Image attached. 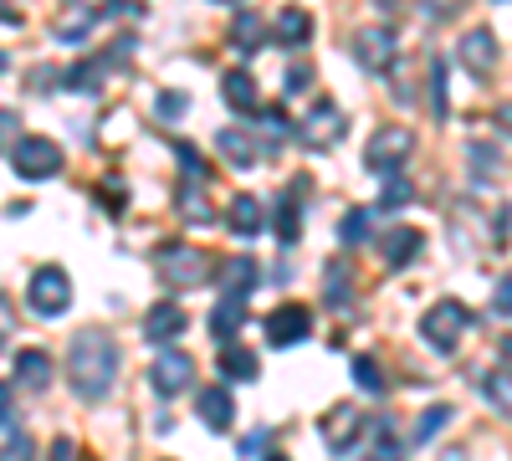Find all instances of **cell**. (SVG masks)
I'll list each match as a JSON object with an SVG mask.
<instances>
[{"mask_svg": "<svg viewBox=\"0 0 512 461\" xmlns=\"http://www.w3.org/2000/svg\"><path fill=\"white\" fill-rule=\"evenodd\" d=\"M67 380L82 400H103L118 380V344H113V333L103 328H77L72 333V344H67Z\"/></svg>", "mask_w": 512, "mask_h": 461, "instance_id": "obj_1", "label": "cell"}, {"mask_svg": "<svg viewBox=\"0 0 512 461\" xmlns=\"http://www.w3.org/2000/svg\"><path fill=\"white\" fill-rule=\"evenodd\" d=\"M154 267L169 287H205L210 282V257L200 246H185V241H164L154 251Z\"/></svg>", "mask_w": 512, "mask_h": 461, "instance_id": "obj_2", "label": "cell"}, {"mask_svg": "<svg viewBox=\"0 0 512 461\" xmlns=\"http://www.w3.org/2000/svg\"><path fill=\"white\" fill-rule=\"evenodd\" d=\"M466 328H472V308L456 303V298H441L431 313L420 323V339L431 344L436 354H456V344L466 339Z\"/></svg>", "mask_w": 512, "mask_h": 461, "instance_id": "obj_3", "label": "cell"}, {"mask_svg": "<svg viewBox=\"0 0 512 461\" xmlns=\"http://www.w3.org/2000/svg\"><path fill=\"white\" fill-rule=\"evenodd\" d=\"M415 154V134L405 129V123H390V129H374V139H369V149H364V164L374 175H400L405 170V159Z\"/></svg>", "mask_w": 512, "mask_h": 461, "instance_id": "obj_4", "label": "cell"}, {"mask_svg": "<svg viewBox=\"0 0 512 461\" xmlns=\"http://www.w3.org/2000/svg\"><path fill=\"white\" fill-rule=\"evenodd\" d=\"M26 303L41 313V318H62L72 308V277L62 267H41L31 282H26Z\"/></svg>", "mask_w": 512, "mask_h": 461, "instance_id": "obj_5", "label": "cell"}, {"mask_svg": "<svg viewBox=\"0 0 512 461\" xmlns=\"http://www.w3.org/2000/svg\"><path fill=\"white\" fill-rule=\"evenodd\" d=\"M11 164H16L21 180H52V175H62V144L31 134V139H21L11 149Z\"/></svg>", "mask_w": 512, "mask_h": 461, "instance_id": "obj_6", "label": "cell"}, {"mask_svg": "<svg viewBox=\"0 0 512 461\" xmlns=\"http://www.w3.org/2000/svg\"><path fill=\"white\" fill-rule=\"evenodd\" d=\"M344 129H349L344 108H338L333 98H323V103H313V113L303 123H297V144L303 149H333L338 139H344Z\"/></svg>", "mask_w": 512, "mask_h": 461, "instance_id": "obj_7", "label": "cell"}, {"mask_svg": "<svg viewBox=\"0 0 512 461\" xmlns=\"http://www.w3.org/2000/svg\"><path fill=\"white\" fill-rule=\"evenodd\" d=\"M349 52H354V62H359L364 72H390V62H395V52H400V41H395L390 26H364V31L349 36Z\"/></svg>", "mask_w": 512, "mask_h": 461, "instance_id": "obj_8", "label": "cell"}, {"mask_svg": "<svg viewBox=\"0 0 512 461\" xmlns=\"http://www.w3.org/2000/svg\"><path fill=\"white\" fill-rule=\"evenodd\" d=\"M190 380H195V359L180 354V349H164V354L149 364V390L164 395V400H169V395H185Z\"/></svg>", "mask_w": 512, "mask_h": 461, "instance_id": "obj_9", "label": "cell"}, {"mask_svg": "<svg viewBox=\"0 0 512 461\" xmlns=\"http://www.w3.org/2000/svg\"><path fill=\"white\" fill-rule=\"evenodd\" d=\"M267 344L272 349H292V344H303L308 333H313V313L303 303H282L277 313H267Z\"/></svg>", "mask_w": 512, "mask_h": 461, "instance_id": "obj_10", "label": "cell"}, {"mask_svg": "<svg viewBox=\"0 0 512 461\" xmlns=\"http://www.w3.org/2000/svg\"><path fill=\"white\" fill-rule=\"evenodd\" d=\"M359 431H364V415H359V405H333L323 421H318V436H323V446L333 451V456H344L354 441H359Z\"/></svg>", "mask_w": 512, "mask_h": 461, "instance_id": "obj_11", "label": "cell"}, {"mask_svg": "<svg viewBox=\"0 0 512 461\" xmlns=\"http://www.w3.org/2000/svg\"><path fill=\"white\" fill-rule=\"evenodd\" d=\"M303 190H308V180L297 175V180H292V190H287V195H277V200H272V211H267V221H272V231H277V241H282V246H297V231H303V216H297V205H303L297 195H303Z\"/></svg>", "mask_w": 512, "mask_h": 461, "instance_id": "obj_12", "label": "cell"}, {"mask_svg": "<svg viewBox=\"0 0 512 461\" xmlns=\"http://www.w3.org/2000/svg\"><path fill=\"white\" fill-rule=\"evenodd\" d=\"M456 57H461L466 67H472L477 77H487V72L497 67V36H492L487 26H472V31L461 36V47H456Z\"/></svg>", "mask_w": 512, "mask_h": 461, "instance_id": "obj_13", "label": "cell"}, {"mask_svg": "<svg viewBox=\"0 0 512 461\" xmlns=\"http://www.w3.org/2000/svg\"><path fill=\"white\" fill-rule=\"evenodd\" d=\"M185 308L180 303H154L149 313H144V339L149 344H169V339H180V333H185Z\"/></svg>", "mask_w": 512, "mask_h": 461, "instance_id": "obj_14", "label": "cell"}, {"mask_svg": "<svg viewBox=\"0 0 512 461\" xmlns=\"http://www.w3.org/2000/svg\"><path fill=\"white\" fill-rule=\"evenodd\" d=\"M226 226H231L236 236H256V231L267 226V200H262V195H231Z\"/></svg>", "mask_w": 512, "mask_h": 461, "instance_id": "obj_15", "label": "cell"}, {"mask_svg": "<svg viewBox=\"0 0 512 461\" xmlns=\"http://www.w3.org/2000/svg\"><path fill=\"white\" fill-rule=\"evenodd\" d=\"M420 246H425V236L415 226H395L390 236H379V257H384V267H410L420 257Z\"/></svg>", "mask_w": 512, "mask_h": 461, "instance_id": "obj_16", "label": "cell"}, {"mask_svg": "<svg viewBox=\"0 0 512 461\" xmlns=\"http://www.w3.org/2000/svg\"><path fill=\"white\" fill-rule=\"evenodd\" d=\"M216 149H221L226 164H236V170H251V164H262V154L272 159V149H262V144H256L251 134H241V129H221Z\"/></svg>", "mask_w": 512, "mask_h": 461, "instance_id": "obj_17", "label": "cell"}, {"mask_svg": "<svg viewBox=\"0 0 512 461\" xmlns=\"http://www.w3.org/2000/svg\"><path fill=\"white\" fill-rule=\"evenodd\" d=\"M200 421L210 426V431H231V421H236V400H231V390L226 385H210V390H200Z\"/></svg>", "mask_w": 512, "mask_h": 461, "instance_id": "obj_18", "label": "cell"}, {"mask_svg": "<svg viewBox=\"0 0 512 461\" xmlns=\"http://www.w3.org/2000/svg\"><path fill=\"white\" fill-rule=\"evenodd\" d=\"M221 98H226V108H236V113H256V77H251L246 67H231V72L221 77Z\"/></svg>", "mask_w": 512, "mask_h": 461, "instance_id": "obj_19", "label": "cell"}, {"mask_svg": "<svg viewBox=\"0 0 512 461\" xmlns=\"http://www.w3.org/2000/svg\"><path fill=\"white\" fill-rule=\"evenodd\" d=\"M349 298H354V272H349L344 257H333L323 267V303L328 308H349Z\"/></svg>", "mask_w": 512, "mask_h": 461, "instance_id": "obj_20", "label": "cell"}, {"mask_svg": "<svg viewBox=\"0 0 512 461\" xmlns=\"http://www.w3.org/2000/svg\"><path fill=\"white\" fill-rule=\"evenodd\" d=\"M272 31H277V41H282V47H303V41L313 36V16H308L303 6H282Z\"/></svg>", "mask_w": 512, "mask_h": 461, "instance_id": "obj_21", "label": "cell"}, {"mask_svg": "<svg viewBox=\"0 0 512 461\" xmlns=\"http://www.w3.org/2000/svg\"><path fill=\"white\" fill-rule=\"evenodd\" d=\"M256 277H262V267H256L251 257H231L221 267V287H226V298H246V292L256 287Z\"/></svg>", "mask_w": 512, "mask_h": 461, "instance_id": "obj_22", "label": "cell"}, {"mask_svg": "<svg viewBox=\"0 0 512 461\" xmlns=\"http://www.w3.org/2000/svg\"><path fill=\"white\" fill-rule=\"evenodd\" d=\"M16 380H21L26 390H47V385H52V354L26 349V354L16 359Z\"/></svg>", "mask_w": 512, "mask_h": 461, "instance_id": "obj_23", "label": "cell"}, {"mask_svg": "<svg viewBox=\"0 0 512 461\" xmlns=\"http://www.w3.org/2000/svg\"><path fill=\"white\" fill-rule=\"evenodd\" d=\"M241 323H246V298H221V303H216V313H210V333H216L221 344H226V339H236Z\"/></svg>", "mask_w": 512, "mask_h": 461, "instance_id": "obj_24", "label": "cell"}, {"mask_svg": "<svg viewBox=\"0 0 512 461\" xmlns=\"http://www.w3.org/2000/svg\"><path fill=\"white\" fill-rule=\"evenodd\" d=\"M103 77H108V57H88V62H77L72 72H62V82L72 93H98Z\"/></svg>", "mask_w": 512, "mask_h": 461, "instance_id": "obj_25", "label": "cell"}, {"mask_svg": "<svg viewBox=\"0 0 512 461\" xmlns=\"http://www.w3.org/2000/svg\"><path fill=\"white\" fill-rule=\"evenodd\" d=\"M262 31H267V21H262V16H256V11H241V16H236V26H231L236 52H256V47H262Z\"/></svg>", "mask_w": 512, "mask_h": 461, "instance_id": "obj_26", "label": "cell"}, {"mask_svg": "<svg viewBox=\"0 0 512 461\" xmlns=\"http://www.w3.org/2000/svg\"><path fill=\"white\" fill-rule=\"evenodd\" d=\"M221 380H256V354L251 349H221Z\"/></svg>", "mask_w": 512, "mask_h": 461, "instance_id": "obj_27", "label": "cell"}, {"mask_svg": "<svg viewBox=\"0 0 512 461\" xmlns=\"http://www.w3.org/2000/svg\"><path fill=\"white\" fill-rule=\"evenodd\" d=\"M180 216L190 221V226H210L216 221V211L205 205V195H200V185H190V190H180Z\"/></svg>", "mask_w": 512, "mask_h": 461, "instance_id": "obj_28", "label": "cell"}, {"mask_svg": "<svg viewBox=\"0 0 512 461\" xmlns=\"http://www.w3.org/2000/svg\"><path fill=\"white\" fill-rule=\"evenodd\" d=\"M451 405H436V410H425L420 421H415V446H425V441H436V431H446L451 426Z\"/></svg>", "mask_w": 512, "mask_h": 461, "instance_id": "obj_29", "label": "cell"}, {"mask_svg": "<svg viewBox=\"0 0 512 461\" xmlns=\"http://www.w3.org/2000/svg\"><path fill=\"white\" fill-rule=\"evenodd\" d=\"M354 380H359V390H369V395H379V390H384V374H379V364H374L369 354H359V359H354Z\"/></svg>", "mask_w": 512, "mask_h": 461, "instance_id": "obj_30", "label": "cell"}, {"mask_svg": "<svg viewBox=\"0 0 512 461\" xmlns=\"http://www.w3.org/2000/svg\"><path fill=\"white\" fill-rule=\"evenodd\" d=\"M338 236H344L349 246H364V236H369V211H349L344 226H338Z\"/></svg>", "mask_w": 512, "mask_h": 461, "instance_id": "obj_31", "label": "cell"}, {"mask_svg": "<svg viewBox=\"0 0 512 461\" xmlns=\"http://www.w3.org/2000/svg\"><path fill=\"white\" fill-rule=\"evenodd\" d=\"M379 205H384V211H400V205H410V185H405L400 175H390V180H384V195H379Z\"/></svg>", "mask_w": 512, "mask_h": 461, "instance_id": "obj_32", "label": "cell"}, {"mask_svg": "<svg viewBox=\"0 0 512 461\" xmlns=\"http://www.w3.org/2000/svg\"><path fill=\"white\" fill-rule=\"evenodd\" d=\"M154 113H159L164 123H180V113H190V98H185V93H164V98L154 103Z\"/></svg>", "mask_w": 512, "mask_h": 461, "instance_id": "obj_33", "label": "cell"}, {"mask_svg": "<svg viewBox=\"0 0 512 461\" xmlns=\"http://www.w3.org/2000/svg\"><path fill=\"white\" fill-rule=\"evenodd\" d=\"M482 390L502 405V410H512V374H487V380H482Z\"/></svg>", "mask_w": 512, "mask_h": 461, "instance_id": "obj_34", "label": "cell"}, {"mask_svg": "<svg viewBox=\"0 0 512 461\" xmlns=\"http://www.w3.org/2000/svg\"><path fill=\"white\" fill-rule=\"evenodd\" d=\"M466 159L477 164V175H482V180L497 175V149H492V144H472V154H466Z\"/></svg>", "mask_w": 512, "mask_h": 461, "instance_id": "obj_35", "label": "cell"}, {"mask_svg": "<svg viewBox=\"0 0 512 461\" xmlns=\"http://www.w3.org/2000/svg\"><path fill=\"white\" fill-rule=\"evenodd\" d=\"M461 6H466V0H420L425 21H451V16H456Z\"/></svg>", "mask_w": 512, "mask_h": 461, "instance_id": "obj_36", "label": "cell"}, {"mask_svg": "<svg viewBox=\"0 0 512 461\" xmlns=\"http://www.w3.org/2000/svg\"><path fill=\"white\" fill-rule=\"evenodd\" d=\"M0 461H36V446H31V436H11L6 446H0Z\"/></svg>", "mask_w": 512, "mask_h": 461, "instance_id": "obj_37", "label": "cell"}, {"mask_svg": "<svg viewBox=\"0 0 512 461\" xmlns=\"http://www.w3.org/2000/svg\"><path fill=\"white\" fill-rule=\"evenodd\" d=\"M431 93H436V118H446V67H441V57H431Z\"/></svg>", "mask_w": 512, "mask_h": 461, "instance_id": "obj_38", "label": "cell"}, {"mask_svg": "<svg viewBox=\"0 0 512 461\" xmlns=\"http://www.w3.org/2000/svg\"><path fill=\"white\" fill-rule=\"evenodd\" d=\"M16 129H21V118L6 108V113H0V154H11V149L21 144V139H16Z\"/></svg>", "mask_w": 512, "mask_h": 461, "instance_id": "obj_39", "label": "cell"}, {"mask_svg": "<svg viewBox=\"0 0 512 461\" xmlns=\"http://www.w3.org/2000/svg\"><path fill=\"white\" fill-rule=\"evenodd\" d=\"M175 154H180V164L190 170V180L200 185V180H205V159H200V149H190V144H175Z\"/></svg>", "mask_w": 512, "mask_h": 461, "instance_id": "obj_40", "label": "cell"}, {"mask_svg": "<svg viewBox=\"0 0 512 461\" xmlns=\"http://www.w3.org/2000/svg\"><path fill=\"white\" fill-rule=\"evenodd\" d=\"M256 123H262V129H267L272 139H282V134H287V113H282V108H262V113H256Z\"/></svg>", "mask_w": 512, "mask_h": 461, "instance_id": "obj_41", "label": "cell"}, {"mask_svg": "<svg viewBox=\"0 0 512 461\" xmlns=\"http://www.w3.org/2000/svg\"><path fill=\"white\" fill-rule=\"evenodd\" d=\"M492 308H497L502 318H512V277H502V282H497V292H492Z\"/></svg>", "mask_w": 512, "mask_h": 461, "instance_id": "obj_42", "label": "cell"}, {"mask_svg": "<svg viewBox=\"0 0 512 461\" xmlns=\"http://www.w3.org/2000/svg\"><path fill=\"white\" fill-rule=\"evenodd\" d=\"M369 461H405V456H400V446H395V436H390V431H384V441H379V451H374V456H369Z\"/></svg>", "mask_w": 512, "mask_h": 461, "instance_id": "obj_43", "label": "cell"}, {"mask_svg": "<svg viewBox=\"0 0 512 461\" xmlns=\"http://www.w3.org/2000/svg\"><path fill=\"white\" fill-rule=\"evenodd\" d=\"M308 82H313V72H308V67H287V93H303Z\"/></svg>", "mask_w": 512, "mask_h": 461, "instance_id": "obj_44", "label": "cell"}, {"mask_svg": "<svg viewBox=\"0 0 512 461\" xmlns=\"http://www.w3.org/2000/svg\"><path fill=\"white\" fill-rule=\"evenodd\" d=\"M0 21H6V26H21L26 16H21V6H16V0H0Z\"/></svg>", "mask_w": 512, "mask_h": 461, "instance_id": "obj_45", "label": "cell"}, {"mask_svg": "<svg viewBox=\"0 0 512 461\" xmlns=\"http://www.w3.org/2000/svg\"><path fill=\"white\" fill-rule=\"evenodd\" d=\"M11 400H16V390H11L6 380H0V426H6V421H11Z\"/></svg>", "mask_w": 512, "mask_h": 461, "instance_id": "obj_46", "label": "cell"}, {"mask_svg": "<svg viewBox=\"0 0 512 461\" xmlns=\"http://www.w3.org/2000/svg\"><path fill=\"white\" fill-rule=\"evenodd\" d=\"M262 446H267V431H251V436L241 441V451H246V456H262Z\"/></svg>", "mask_w": 512, "mask_h": 461, "instance_id": "obj_47", "label": "cell"}, {"mask_svg": "<svg viewBox=\"0 0 512 461\" xmlns=\"http://www.w3.org/2000/svg\"><path fill=\"white\" fill-rule=\"evenodd\" d=\"M77 451H72V441H52V461H72Z\"/></svg>", "mask_w": 512, "mask_h": 461, "instance_id": "obj_48", "label": "cell"}, {"mask_svg": "<svg viewBox=\"0 0 512 461\" xmlns=\"http://www.w3.org/2000/svg\"><path fill=\"white\" fill-rule=\"evenodd\" d=\"M497 118H502V129L512 134V103H502V108H497Z\"/></svg>", "mask_w": 512, "mask_h": 461, "instance_id": "obj_49", "label": "cell"}, {"mask_svg": "<svg viewBox=\"0 0 512 461\" xmlns=\"http://www.w3.org/2000/svg\"><path fill=\"white\" fill-rule=\"evenodd\" d=\"M502 359H507V374H512V333L502 339Z\"/></svg>", "mask_w": 512, "mask_h": 461, "instance_id": "obj_50", "label": "cell"}, {"mask_svg": "<svg viewBox=\"0 0 512 461\" xmlns=\"http://www.w3.org/2000/svg\"><path fill=\"white\" fill-rule=\"evenodd\" d=\"M267 461H287V456H267Z\"/></svg>", "mask_w": 512, "mask_h": 461, "instance_id": "obj_51", "label": "cell"}, {"mask_svg": "<svg viewBox=\"0 0 512 461\" xmlns=\"http://www.w3.org/2000/svg\"><path fill=\"white\" fill-rule=\"evenodd\" d=\"M0 67H6V52H0Z\"/></svg>", "mask_w": 512, "mask_h": 461, "instance_id": "obj_52", "label": "cell"}]
</instances>
